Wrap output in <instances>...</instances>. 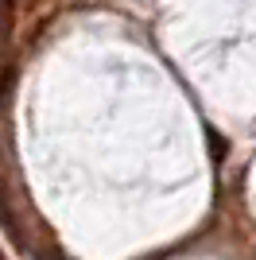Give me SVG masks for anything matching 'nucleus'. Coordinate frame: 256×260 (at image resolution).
<instances>
[{"mask_svg": "<svg viewBox=\"0 0 256 260\" xmlns=\"http://www.w3.org/2000/svg\"><path fill=\"white\" fill-rule=\"evenodd\" d=\"M20 4H31V0H4V16H8V23H12V16H16Z\"/></svg>", "mask_w": 256, "mask_h": 260, "instance_id": "obj_1", "label": "nucleus"}]
</instances>
